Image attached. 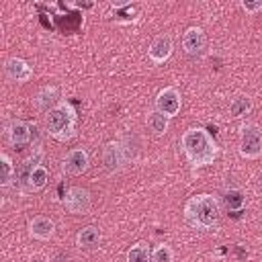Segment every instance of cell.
Instances as JSON below:
<instances>
[{
	"label": "cell",
	"mask_w": 262,
	"mask_h": 262,
	"mask_svg": "<svg viewBox=\"0 0 262 262\" xmlns=\"http://www.w3.org/2000/svg\"><path fill=\"white\" fill-rule=\"evenodd\" d=\"M180 149L190 164V168L199 170L211 166L219 154V145L213 135L203 127H188L180 135Z\"/></svg>",
	"instance_id": "6da1fadb"
},
{
	"label": "cell",
	"mask_w": 262,
	"mask_h": 262,
	"mask_svg": "<svg viewBox=\"0 0 262 262\" xmlns=\"http://www.w3.org/2000/svg\"><path fill=\"white\" fill-rule=\"evenodd\" d=\"M182 215L192 229H213L219 223V201L209 192L192 194L184 203Z\"/></svg>",
	"instance_id": "7a4b0ae2"
},
{
	"label": "cell",
	"mask_w": 262,
	"mask_h": 262,
	"mask_svg": "<svg viewBox=\"0 0 262 262\" xmlns=\"http://www.w3.org/2000/svg\"><path fill=\"white\" fill-rule=\"evenodd\" d=\"M76 125H78V115H76V108L72 106V102H68V100H61L57 106H53L45 115L47 133L61 143L76 137Z\"/></svg>",
	"instance_id": "3957f363"
},
{
	"label": "cell",
	"mask_w": 262,
	"mask_h": 262,
	"mask_svg": "<svg viewBox=\"0 0 262 262\" xmlns=\"http://www.w3.org/2000/svg\"><path fill=\"white\" fill-rule=\"evenodd\" d=\"M237 151L244 160H258L262 156V129L256 123H244L239 127Z\"/></svg>",
	"instance_id": "277c9868"
},
{
	"label": "cell",
	"mask_w": 262,
	"mask_h": 262,
	"mask_svg": "<svg viewBox=\"0 0 262 262\" xmlns=\"http://www.w3.org/2000/svg\"><path fill=\"white\" fill-rule=\"evenodd\" d=\"M63 207L72 215H86L92 207V194L84 186H70L61 199Z\"/></svg>",
	"instance_id": "5b68a950"
},
{
	"label": "cell",
	"mask_w": 262,
	"mask_h": 262,
	"mask_svg": "<svg viewBox=\"0 0 262 262\" xmlns=\"http://www.w3.org/2000/svg\"><path fill=\"white\" fill-rule=\"evenodd\" d=\"M154 106H156V111L162 113L164 117L174 119V117L180 113V108H182V94H180V90H178L176 86H166V88H162V90L156 94Z\"/></svg>",
	"instance_id": "8992f818"
},
{
	"label": "cell",
	"mask_w": 262,
	"mask_h": 262,
	"mask_svg": "<svg viewBox=\"0 0 262 262\" xmlns=\"http://www.w3.org/2000/svg\"><path fill=\"white\" fill-rule=\"evenodd\" d=\"M174 51V39L170 33H160L151 39L149 47H147V59L154 63V66H162L170 59Z\"/></svg>",
	"instance_id": "52a82bcc"
},
{
	"label": "cell",
	"mask_w": 262,
	"mask_h": 262,
	"mask_svg": "<svg viewBox=\"0 0 262 262\" xmlns=\"http://www.w3.org/2000/svg\"><path fill=\"white\" fill-rule=\"evenodd\" d=\"M90 166V156L84 147H74L66 154L61 162V172L68 176H82Z\"/></svg>",
	"instance_id": "ba28073f"
},
{
	"label": "cell",
	"mask_w": 262,
	"mask_h": 262,
	"mask_svg": "<svg viewBox=\"0 0 262 262\" xmlns=\"http://www.w3.org/2000/svg\"><path fill=\"white\" fill-rule=\"evenodd\" d=\"M6 139L14 147H23L33 139V123H27L23 119H12L6 125Z\"/></svg>",
	"instance_id": "9c48e42d"
},
{
	"label": "cell",
	"mask_w": 262,
	"mask_h": 262,
	"mask_svg": "<svg viewBox=\"0 0 262 262\" xmlns=\"http://www.w3.org/2000/svg\"><path fill=\"white\" fill-rule=\"evenodd\" d=\"M4 76L10 82L25 84L33 78V68L23 59V57H8L4 61Z\"/></svg>",
	"instance_id": "30bf717a"
},
{
	"label": "cell",
	"mask_w": 262,
	"mask_h": 262,
	"mask_svg": "<svg viewBox=\"0 0 262 262\" xmlns=\"http://www.w3.org/2000/svg\"><path fill=\"white\" fill-rule=\"evenodd\" d=\"M102 164L106 168V172H119L125 164H127V158H125V149H123V143L121 141H108L104 147H102Z\"/></svg>",
	"instance_id": "8fae6325"
},
{
	"label": "cell",
	"mask_w": 262,
	"mask_h": 262,
	"mask_svg": "<svg viewBox=\"0 0 262 262\" xmlns=\"http://www.w3.org/2000/svg\"><path fill=\"white\" fill-rule=\"evenodd\" d=\"M59 102H61V90H59V86H55V84H47V86L39 88L37 94L33 96V104H35V108L41 111V113H49V111H51L53 106H57Z\"/></svg>",
	"instance_id": "7c38bea8"
},
{
	"label": "cell",
	"mask_w": 262,
	"mask_h": 262,
	"mask_svg": "<svg viewBox=\"0 0 262 262\" xmlns=\"http://www.w3.org/2000/svg\"><path fill=\"white\" fill-rule=\"evenodd\" d=\"M207 47V35L201 27H188L182 35V49L188 55H199Z\"/></svg>",
	"instance_id": "4fadbf2b"
},
{
	"label": "cell",
	"mask_w": 262,
	"mask_h": 262,
	"mask_svg": "<svg viewBox=\"0 0 262 262\" xmlns=\"http://www.w3.org/2000/svg\"><path fill=\"white\" fill-rule=\"evenodd\" d=\"M55 233V223L51 217H45V215H37L29 221V235L33 239H39V242H47L51 239Z\"/></svg>",
	"instance_id": "5bb4252c"
},
{
	"label": "cell",
	"mask_w": 262,
	"mask_h": 262,
	"mask_svg": "<svg viewBox=\"0 0 262 262\" xmlns=\"http://www.w3.org/2000/svg\"><path fill=\"white\" fill-rule=\"evenodd\" d=\"M47 182H49V172L43 164H39L31 170V174H29L25 186H23V192H39L47 186Z\"/></svg>",
	"instance_id": "9a60e30c"
},
{
	"label": "cell",
	"mask_w": 262,
	"mask_h": 262,
	"mask_svg": "<svg viewBox=\"0 0 262 262\" xmlns=\"http://www.w3.org/2000/svg\"><path fill=\"white\" fill-rule=\"evenodd\" d=\"M145 125H147V129H149L154 135H166L168 129H170V119L164 117L162 113H158V111L154 108V111H147V115H145Z\"/></svg>",
	"instance_id": "2e32d148"
},
{
	"label": "cell",
	"mask_w": 262,
	"mask_h": 262,
	"mask_svg": "<svg viewBox=\"0 0 262 262\" xmlns=\"http://www.w3.org/2000/svg\"><path fill=\"white\" fill-rule=\"evenodd\" d=\"M98 242H100V231L94 225L82 227L76 235V246H80V248H94V246H98Z\"/></svg>",
	"instance_id": "e0dca14e"
},
{
	"label": "cell",
	"mask_w": 262,
	"mask_h": 262,
	"mask_svg": "<svg viewBox=\"0 0 262 262\" xmlns=\"http://www.w3.org/2000/svg\"><path fill=\"white\" fill-rule=\"evenodd\" d=\"M254 108V102L250 96H237L229 102V117L231 119H242L246 115H250Z\"/></svg>",
	"instance_id": "ac0fdd59"
},
{
	"label": "cell",
	"mask_w": 262,
	"mask_h": 262,
	"mask_svg": "<svg viewBox=\"0 0 262 262\" xmlns=\"http://www.w3.org/2000/svg\"><path fill=\"white\" fill-rule=\"evenodd\" d=\"M127 262H151V248L145 242H137L127 250Z\"/></svg>",
	"instance_id": "d6986e66"
},
{
	"label": "cell",
	"mask_w": 262,
	"mask_h": 262,
	"mask_svg": "<svg viewBox=\"0 0 262 262\" xmlns=\"http://www.w3.org/2000/svg\"><path fill=\"white\" fill-rule=\"evenodd\" d=\"M14 164H12V160H10V156L8 154H0V186H10L12 184V180H14Z\"/></svg>",
	"instance_id": "ffe728a7"
},
{
	"label": "cell",
	"mask_w": 262,
	"mask_h": 262,
	"mask_svg": "<svg viewBox=\"0 0 262 262\" xmlns=\"http://www.w3.org/2000/svg\"><path fill=\"white\" fill-rule=\"evenodd\" d=\"M223 203H225V207H227L229 211H239V209L244 207L246 199H244V192H242L239 188H229V190L223 194Z\"/></svg>",
	"instance_id": "44dd1931"
},
{
	"label": "cell",
	"mask_w": 262,
	"mask_h": 262,
	"mask_svg": "<svg viewBox=\"0 0 262 262\" xmlns=\"http://www.w3.org/2000/svg\"><path fill=\"white\" fill-rule=\"evenodd\" d=\"M151 262H174V250L168 244H158L151 250Z\"/></svg>",
	"instance_id": "7402d4cb"
},
{
	"label": "cell",
	"mask_w": 262,
	"mask_h": 262,
	"mask_svg": "<svg viewBox=\"0 0 262 262\" xmlns=\"http://www.w3.org/2000/svg\"><path fill=\"white\" fill-rule=\"evenodd\" d=\"M239 8H242L246 14L254 16V14L262 12V0H242V2H239Z\"/></svg>",
	"instance_id": "603a6c76"
}]
</instances>
